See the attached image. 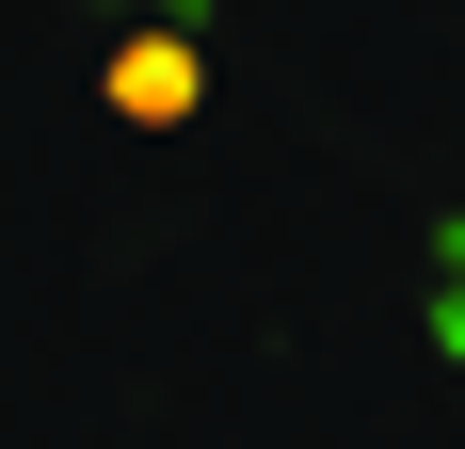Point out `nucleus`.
I'll return each instance as SVG.
<instances>
[{
    "mask_svg": "<svg viewBox=\"0 0 465 449\" xmlns=\"http://www.w3.org/2000/svg\"><path fill=\"white\" fill-rule=\"evenodd\" d=\"M193 96H209V65H193L177 33H129V48H113V113H129V129H177Z\"/></svg>",
    "mask_w": 465,
    "mask_h": 449,
    "instance_id": "1",
    "label": "nucleus"
}]
</instances>
